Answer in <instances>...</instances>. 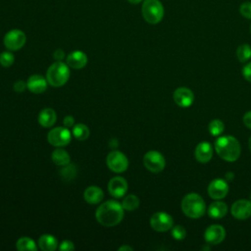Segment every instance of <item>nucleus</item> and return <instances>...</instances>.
I'll list each match as a JSON object with an SVG mask.
<instances>
[{"label":"nucleus","mask_w":251,"mask_h":251,"mask_svg":"<svg viewBox=\"0 0 251 251\" xmlns=\"http://www.w3.org/2000/svg\"><path fill=\"white\" fill-rule=\"evenodd\" d=\"M173 98L177 106L181 108H187L192 105L194 101V94L189 88L178 87L175 90Z\"/></svg>","instance_id":"12"},{"label":"nucleus","mask_w":251,"mask_h":251,"mask_svg":"<svg viewBox=\"0 0 251 251\" xmlns=\"http://www.w3.org/2000/svg\"><path fill=\"white\" fill-rule=\"evenodd\" d=\"M141 12L144 20L151 25L160 23L164 17V7L159 0H144Z\"/></svg>","instance_id":"5"},{"label":"nucleus","mask_w":251,"mask_h":251,"mask_svg":"<svg viewBox=\"0 0 251 251\" xmlns=\"http://www.w3.org/2000/svg\"><path fill=\"white\" fill-rule=\"evenodd\" d=\"M174 220L171 215L165 212H157L150 218V226L156 231H167L173 227Z\"/></svg>","instance_id":"10"},{"label":"nucleus","mask_w":251,"mask_h":251,"mask_svg":"<svg viewBox=\"0 0 251 251\" xmlns=\"http://www.w3.org/2000/svg\"><path fill=\"white\" fill-rule=\"evenodd\" d=\"M70 77L69 66L62 61L53 63L47 70L46 79L53 87L63 86Z\"/></svg>","instance_id":"4"},{"label":"nucleus","mask_w":251,"mask_h":251,"mask_svg":"<svg viewBox=\"0 0 251 251\" xmlns=\"http://www.w3.org/2000/svg\"><path fill=\"white\" fill-rule=\"evenodd\" d=\"M228 192V184L226 179L216 178L212 180L208 186V194L215 200H220L226 197Z\"/></svg>","instance_id":"11"},{"label":"nucleus","mask_w":251,"mask_h":251,"mask_svg":"<svg viewBox=\"0 0 251 251\" xmlns=\"http://www.w3.org/2000/svg\"><path fill=\"white\" fill-rule=\"evenodd\" d=\"M14 61H15L14 55L10 51H4L0 54V65L2 67L8 68L13 65Z\"/></svg>","instance_id":"29"},{"label":"nucleus","mask_w":251,"mask_h":251,"mask_svg":"<svg viewBox=\"0 0 251 251\" xmlns=\"http://www.w3.org/2000/svg\"><path fill=\"white\" fill-rule=\"evenodd\" d=\"M53 55H54V59L57 61H61L65 57V53L62 49H57Z\"/></svg>","instance_id":"37"},{"label":"nucleus","mask_w":251,"mask_h":251,"mask_svg":"<svg viewBox=\"0 0 251 251\" xmlns=\"http://www.w3.org/2000/svg\"><path fill=\"white\" fill-rule=\"evenodd\" d=\"M248 145H249V149L251 151V136L249 137V141H248Z\"/></svg>","instance_id":"41"},{"label":"nucleus","mask_w":251,"mask_h":251,"mask_svg":"<svg viewBox=\"0 0 251 251\" xmlns=\"http://www.w3.org/2000/svg\"><path fill=\"white\" fill-rule=\"evenodd\" d=\"M26 41V36L24 31L20 29H12L8 31L3 39L5 47L10 51H17L21 49Z\"/></svg>","instance_id":"9"},{"label":"nucleus","mask_w":251,"mask_h":251,"mask_svg":"<svg viewBox=\"0 0 251 251\" xmlns=\"http://www.w3.org/2000/svg\"><path fill=\"white\" fill-rule=\"evenodd\" d=\"M215 150L222 159L227 162L236 161L241 152L238 140L231 135L220 136L215 141Z\"/></svg>","instance_id":"2"},{"label":"nucleus","mask_w":251,"mask_h":251,"mask_svg":"<svg viewBox=\"0 0 251 251\" xmlns=\"http://www.w3.org/2000/svg\"><path fill=\"white\" fill-rule=\"evenodd\" d=\"M38 246L43 251H54L58 247V241L51 234H42L38 239Z\"/></svg>","instance_id":"22"},{"label":"nucleus","mask_w":251,"mask_h":251,"mask_svg":"<svg viewBox=\"0 0 251 251\" xmlns=\"http://www.w3.org/2000/svg\"><path fill=\"white\" fill-rule=\"evenodd\" d=\"M172 236L176 240H182L186 236V230L182 226H175L172 227Z\"/></svg>","instance_id":"30"},{"label":"nucleus","mask_w":251,"mask_h":251,"mask_svg":"<svg viewBox=\"0 0 251 251\" xmlns=\"http://www.w3.org/2000/svg\"><path fill=\"white\" fill-rule=\"evenodd\" d=\"M250 32H251V25H250Z\"/></svg>","instance_id":"42"},{"label":"nucleus","mask_w":251,"mask_h":251,"mask_svg":"<svg viewBox=\"0 0 251 251\" xmlns=\"http://www.w3.org/2000/svg\"><path fill=\"white\" fill-rule=\"evenodd\" d=\"M51 159L55 165L62 166V167L70 164V161H71L69 153L65 149H62L60 147H58L52 152Z\"/></svg>","instance_id":"23"},{"label":"nucleus","mask_w":251,"mask_h":251,"mask_svg":"<svg viewBox=\"0 0 251 251\" xmlns=\"http://www.w3.org/2000/svg\"><path fill=\"white\" fill-rule=\"evenodd\" d=\"M72 134L74 135L75 138H76L77 140L83 141L85 139L88 138L89 136V128L87 127V126H85L84 124H76L73 126V130H72Z\"/></svg>","instance_id":"24"},{"label":"nucleus","mask_w":251,"mask_h":251,"mask_svg":"<svg viewBox=\"0 0 251 251\" xmlns=\"http://www.w3.org/2000/svg\"><path fill=\"white\" fill-rule=\"evenodd\" d=\"M87 63V56L84 52L76 50L67 56V65L73 69H82Z\"/></svg>","instance_id":"18"},{"label":"nucleus","mask_w":251,"mask_h":251,"mask_svg":"<svg viewBox=\"0 0 251 251\" xmlns=\"http://www.w3.org/2000/svg\"><path fill=\"white\" fill-rule=\"evenodd\" d=\"M226 237V230L220 225H212L208 226L204 232V238L209 244H219Z\"/></svg>","instance_id":"14"},{"label":"nucleus","mask_w":251,"mask_h":251,"mask_svg":"<svg viewBox=\"0 0 251 251\" xmlns=\"http://www.w3.org/2000/svg\"><path fill=\"white\" fill-rule=\"evenodd\" d=\"M236 56L239 62L245 63L251 58V46L248 44H241L236 50Z\"/></svg>","instance_id":"27"},{"label":"nucleus","mask_w":251,"mask_h":251,"mask_svg":"<svg viewBox=\"0 0 251 251\" xmlns=\"http://www.w3.org/2000/svg\"><path fill=\"white\" fill-rule=\"evenodd\" d=\"M239 12H240V14L244 18L251 20V2H244V3H242L240 5Z\"/></svg>","instance_id":"31"},{"label":"nucleus","mask_w":251,"mask_h":251,"mask_svg":"<svg viewBox=\"0 0 251 251\" xmlns=\"http://www.w3.org/2000/svg\"><path fill=\"white\" fill-rule=\"evenodd\" d=\"M124 250L129 251V250H132V247H130V246H128V245H124V246H121V247L119 248V251H124Z\"/></svg>","instance_id":"38"},{"label":"nucleus","mask_w":251,"mask_h":251,"mask_svg":"<svg viewBox=\"0 0 251 251\" xmlns=\"http://www.w3.org/2000/svg\"><path fill=\"white\" fill-rule=\"evenodd\" d=\"M208 129H209V132L211 133V135L219 136L224 132L225 125L221 120L215 119L210 122V124L208 126Z\"/></svg>","instance_id":"28"},{"label":"nucleus","mask_w":251,"mask_h":251,"mask_svg":"<svg viewBox=\"0 0 251 251\" xmlns=\"http://www.w3.org/2000/svg\"><path fill=\"white\" fill-rule=\"evenodd\" d=\"M180 205L183 214L188 218L199 219L205 214V201L197 193L186 194L182 198Z\"/></svg>","instance_id":"3"},{"label":"nucleus","mask_w":251,"mask_h":251,"mask_svg":"<svg viewBox=\"0 0 251 251\" xmlns=\"http://www.w3.org/2000/svg\"><path fill=\"white\" fill-rule=\"evenodd\" d=\"M63 124L66 127H71V126H74L75 125V119L72 117V116H66L64 118V121H63Z\"/></svg>","instance_id":"36"},{"label":"nucleus","mask_w":251,"mask_h":251,"mask_svg":"<svg viewBox=\"0 0 251 251\" xmlns=\"http://www.w3.org/2000/svg\"><path fill=\"white\" fill-rule=\"evenodd\" d=\"M72 133L66 126H57L52 128L47 135L48 142L55 147H63L70 143Z\"/></svg>","instance_id":"6"},{"label":"nucleus","mask_w":251,"mask_h":251,"mask_svg":"<svg viewBox=\"0 0 251 251\" xmlns=\"http://www.w3.org/2000/svg\"><path fill=\"white\" fill-rule=\"evenodd\" d=\"M226 180H231V179L233 178V174L229 172V173H227V174L226 175Z\"/></svg>","instance_id":"39"},{"label":"nucleus","mask_w":251,"mask_h":251,"mask_svg":"<svg viewBox=\"0 0 251 251\" xmlns=\"http://www.w3.org/2000/svg\"><path fill=\"white\" fill-rule=\"evenodd\" d=\"M95 218L104 226L110 227L117 226L124 218V208L119 202L108 200L96 209Z\"/></svg>","instance_id":"1"},{"label":"nucleus","mask_w":251,"mask_h":251,"mask_svg":"<svg viewBox=\"0 0 251 251\" xmlns=\"http://www.w3.org/2000/svg\"><path fill=\"white\" fill-rule=\"evenodd\" d=\"M250 197H251V196H250Z\"/></svg>","instance_id":"43"},{"label":"nucleus","mask_w":251,"mask_h":251,"mask_svg":"<svg viewBox=\"0 0 251 251\" xmlns=\"http://www.w3.org/2000/svg\"><path fill=\"white\" fill-rule=\"evenodd\" d=\"M57 116L53 109L51 108H45L41 110V112L38 115V123L40 126L44 127H50L54 126L56 123Z\"/></svg>","instance_id":"20"},{"label":"nucleus","mask_w":251,"mask_h":251,"mask_svg":"<svg viewBox=\"0 0 251 251\" xmlns=\"http://www.w3.org/2000/svg\"><path fill=\"white\" fill-rule=\"evenodd\" d=\"M130 4H133V5H135V4H138V3H140L142 0H127Z\"/></svg>","instance_id":"40"},{"label":"nucleus","mask_w":251,"mask_h":251,"mask_svg":"<svg viewBox=\"0 0 251 251\" xmlns=\"http://www.w3.org/2000/svg\"><path fill=\"white\" fill-rule=\"evenodd\" d=\"M143 164L148 171L154 174H158L164 170L166 166V161L164 156L160 152L151 150L144 155Z\"/></svg>","instance_id":"7"},{"label":"nucleus","mask_w":251,"mask_h":251,"mask_svg":"<svg viewBox=\"0 0 251 251\" xmlns=\"http://www.w3.org/2000/svg\"><path fill=\"white\" fill-rule=\"evenodd\" d=\"M227 213V206L222 201L213 202L208 208V215L213 219H222Z\"/></svg>","instance_id":"21"},{"label":"nucleus","mask_w":251,"mask_h":251,"mask_svg":"<svg viewBox=\"0 0 251 251\" xmlns=\"http://www.w3.org/2000/svg\"><path fill=\"white\" fill-rule=\"evenodd\" d=\"M13 88L16 92L20 93V92H23L25 88H26V82H25L24 80H17L14 85H13Z\"/></svg>","instance_id":"33"},{"label":"nucleus","mask_w":251,"mask_h":251,"mask_svg":"<svg viewBox=\"0 0 251 251\" xmlns=\"http://www.w3.org/2000/svg\"><path fill=\"white\" fill-rule=\"evenodd\" d=\"M243 123H244V125L248 127V128H250L251 129V111H248V112H246L245 114H244V116H243Z\"/></svg>","instance_id":"35"},{"label":"nucleus","mask_w":251,"mask_h":251,"mask_svg":"<svg viewBox=\"0 0 251 251\" xmlns=\"http://www.w3.org/2000/svg\"><path fill=\"white\" fill-rule=\"evenodd\" d=\"M16 247L19 251H26V250L36 251V249H37L35 242L31 238L26 237V236L19 238L16 243Z\"/></svg>","instance_id":"25"},{"label":"nucleus","mask_w":251,"mask_h":251,"mask_svg":"<svg viewBox=\"0 0 251 251\" xmlns=\"http://www.w3.org/2000/svg\"><path fill=\"white\" fill-rule=\"evenodd\" d=\"M122 206L126 211H134L139 206V199L134 194H128L123 199Z\"/></svg>","instance_id":"26"},{"label":"nucleus","mask_w":251,"mask_h":251,"mask_svg":"<svg viewBox=\"0 0 251 251\" xmlns=\"http://www.w3.org/2000/svg\"><path fill=\"white\" fill-rule=\"evenodd\" d=\"M83 197L88 204H98L104 198V193L99 186L91 185L86 187L83 192Z\"/></svg>","instance_id":"19"},{"label":"nucleus","mask_w":251,"mask_h":251,"mask_svg":"<svg viewBox=\"0 0 251 251\" xmlns=\"http://www.w3.org/2000/svg\"><path fill=\"white\" fill-rule=\"evenodd\" d=\"M108 190L113 197L121 198L127 191V182L122 176H115L109 181Z\"/></svg>","instance_id":"15"},{"label":"nucleus","mask_w":251,"mask_h":251,"mask_svg":"<svg viewBox=\"0 0 251 251\" xmlns=\"http://www.w3.org/2000/svg\"><path fill=\"white\" fill-rule=\"evenodd\" d=\"M47 79L40 75H32L27 78L26 81V87L29 89V91L35 94H40L44 92L47 88Z\"/></svg>","instance_id":"16"},{"label":"nucleus","mask_w":251,"mask_h":251,"mask_svg":"<svg viewBox=\"0 0 251 251\" xmlns=\"http://www.w3.org/2000/svg\"><path fill=\"white\" fill-rule=\"evenodd\" d=\"M231 215L237 220H246L251 216V201L240 199L235 201L230 209Z\"/></svg>","instance_id":"13"},{"label":"nucleus","mask_w":251,"mask_h":251,"mask_svg":"<svg viewBox=\"0 0 251 251\" xmlns=\"http://www.w3.org/2000/svg\"><path fill=\"white\" fill-rule=\"evenodd\" d=\"M59 249L62 251H70V250H74L75 249V245L71 240H64L61 242Z\"/></svg>","instance_id":"32"},{"label":"nucleus","mask_w":251,"mask_h":251,"mask_svg":"<svg viewBox=\"0 0 251 251\" xmlns=\"http://www.w3.org/2000/svg\"><path fill=\"white\" fill-rule=\"evenodd\" d=\"M242 75L244 78L248 81H251V62L246 64L242 69Z\"/></svg>","instance_id":"34"},{"label":"nucleus","mask_w":251,"mask_h":251,"mask_svg":"<svg viewBox=\"0 0 251 251\" xmlns=\"http://www.w3.org/2000/svg\"><path fill=\"white\" fill-rule=\"evenodd\" d=\"M213 156V147L207 141H202L197 144L194 150V157L200 163H208Z\"/></svg>","instance_id":"17"},{"label":"nucleus","mask_w":251,"mask_h":251,"mask_svg":"<svg viewBox=\"0 0 251 251\" xmlns=\"http://www.w3.org/2000/svg\"><path fill=\"white\" fill-rule=\"evenodd\" d=\"M106 163L111 171L118 174L125 172L128 167V160L126 156L118 150L111 151L108 154L106 158Z\"/></svg>","instance_id":"8"}]
</instances>
